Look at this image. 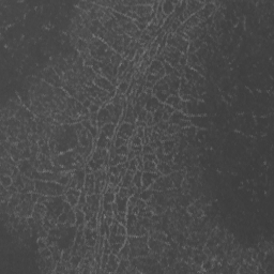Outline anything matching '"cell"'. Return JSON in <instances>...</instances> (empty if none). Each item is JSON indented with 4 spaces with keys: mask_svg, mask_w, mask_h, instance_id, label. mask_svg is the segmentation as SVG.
Instances as JSON below:
<instances>
[{
    "mask_svg": "<svg viewBox=\"0 0 274 274\" xmlns=\"http://www.w3.org/2000/svg\"><path fill=\"white\" fill-rule=\"evenodd\" d=\"M141 176L143 175H141L140 170L135 171L134 176H133V184L138 188H141V186H143V183H141Z\"/></svg>",
    "mask_w": 274,
    "mask_h": 274,
    "instance_id": "8992f818",
    "label": "cell"
},
{
    "mask_svg": "<svg viewBox=\"0 0 274 274\" xmlns=\"http://www.w3.org/2000/svg\"><path fill=\"white\" fill-rule=\"evenodd\" d=\"M103 201H104V203H113L115 201V193L106 192L104 197H103Z\"/></svg>",
    "mask_w": 274,
    "mask_h": 274,
    "instance_id": "30bf717a",
    "label": "cell"
},
{
    "mask_svg": "<svg viewBox=\"0 0 274 274\" xmlns=\"http://www.w3.org/2000/svg\"><path fill=\"white\" fill-rule=\"evenodd\" d=\"M158 178L157 173H154V172H148L146 171V173H143L141 176V183H143V187H148V186L152 185L153 182L155 181V179Z\"/></svg>",
    "mask_w": 274,
    "mask_h": 274,
    "instance_id": "277c9868",
    "label": "cell"
},
{
    "mask_svg": "<svg viewBox=\"0 0 274 274\" xmlns=\"http://www.w3.org/2000/svg\"><path fill=\"white\" fill-rule=\"evenodd\" d=\"M153 192H154L153 190H147V191H145V192L141 193V194L139 195V197H140V199H143V200L148 201L152 196H153Z\"/></svg>",
    "mask_w": 274,
    "mask_h": 274,
    "instance_id": "7c38bea8",
    "label": "cell"
},
{
    "mask_svg": "<svg viewBox=\"0 0 274 274\" xmlns=\"http://www.w3.org/2000/svg\"><path fill=\"white\" fill-rule=\"evenodd\" d=\"M98 110H100V106H98V105L93 104V103L90 105V107H89V113H98Z\"/></svg>",
    "mask_w": 274,
    "mask_h": 274,
    "instance_id": "ac0fdd59",
    "label": "cell"
},
{
    "mask_svg": "<svg viewBox=\"0 0 274 274\" xmlns=\"http://www.w3.org/2000/svg\"><path fill=\"white\" fill-rule=\"evenodd\" d=\"M137 136L139 137V138H143V136H145V128H140V126H138L137 128Z\"/></svg>",
    "mask_w": 274,
    "mask_h": 274,
    "instance_id": "d6986e66",
    "label": "cell"
},
{
    "mask_svg": "<svg viewBox=\"0 0 274 274\" xmlns=\"http://www.w3.org/2000/svg\"><path fill=\"white\" fill-rule=\"evenodd\" d=\"M126 233V229L125 227L123 226V224H118V228H117V235H125Z\"/></svg>",
    "mask_w": 274,
    "mask_h": 274,
    "instance_id": "2e32d148",
    "label": "cell"
},
{
    "mask_svg": "<svg viewBox=\"0 0 274 274\" xmlns=\"http://www.w3.org/2000/svg\"><path fill=\"white\" fill-rule=\"evenodd\" d=\"M1 183H2V186L3 187H6L8 188L9 186H11L13 184V180H12V177L11 176H2L1 178Z\"/></svg>",
    "mask_w": 274,
    "mask_h": 274,
    "instance_id": "9c48e42d",
    "label": "cell"
},
{
    "mask_svg": "<svg viewBox=\"0 0 274 274\" xmlns=\"http://www.w3.org/2000/svg\"><path fill=\"white\" fill-rule=\"evenodd\" d=\"M94 83H95V85L98 88H101V89L105 90L107 92H111L115 90V86L108 79H106L105 77H102L101 75H96L95 79H94Z\"/></svg>",
    "mask_w": 274,
    "mask_h": 274,
    "instance_id": "6da1fadb",
    "label": "cell"
},
{
    "mask_svg": "<svg viewBox=\"0 0 274 274\" xmlns=\"http://www.w3.org/2000/svg\"><path fill=\"white\" fill-rule=\"evenodd\" d=\"M116 152H117L118 155H124L128 153V146H122L120 148H116Z\"/></svg>",
    "mask_w": 274,
    "mask_h": 274,
    "instance_id": "4fadbf2b",
    "label": "cell"
},
{
    "mask_svg": "<svg viewBox=\"0 0 274 274\" xmlns=\"http://www.w3.org/2000/svg\"><path fill=\"white\" fill-rule=\"evenodd\" d=\"M128 90V83H126V81H122V83L119 85V87H118V89H117V94L126 93Z\"/></svg>",
    "mask_w": 274,
    "mask_h": 274,
    "instance_id": "8fae6325",
    "label": "cell"
},
{
    "mask_svg": "<svg viewBox=\"0 0 274 274\" xmlns=\"http://www.w3.org/2000/svg\"><path fill=\"white\" fill-rule=\"evenodd\" d=\"M88 222H89V223H88V224H87V227H88V228H90V229H91V230H94V229L98 228V220H95V217H94V216H93V217H92L90 220H88Z\"/></svg>",
    "mask_w": 274,
    "mask_h": 274,
    "instance_id": "9a60e30c",
    "label": "cell"
},
{
    "mask_svg": "<svg viewBox=\"0 0 274 274\" xmlns=\"http://www.w3.org/2000/svg\"><path fill=\"white\" fill-rule=\"evenodd\" d=\"M80 194L81 193L79 192L78 190H76V188H68V191L65 192L66 201H68L72 207H75V206L78 203V199H79Z\"/></svg>",
    "mask_w": 274,
    "mask_h": 274,
    "instance_id": "3957f363",
    "label": "cell"
},
{
    "mask_svg": "<svg viewBox=\"0 0 274 274\" xmlns=\"http://www.w3.org/2000/svg\"><path fill=\"white\" fill-rule=\"evenodd\" d=\"M162 6H163L162 10H163V13H164V14H166V15L171 14V12L173 11V6L171 2H168V1L162 2Z\"/></svg>",
    "mask_w": 274,
    "mask_h": 274,
    "instance_id": "52a82bcc",
    "label": "cell"
},
{
    "mask_svg": "<svg viewBox=\"0 0 274 274\" xmlns=\"http://www.w3.org/2000/svg\"><path fill=\"white\" fill-rule=\"evenodd\" d=\"M126 143H128V140H125V139L121 138V137H117L115 140V147L116 148H120L122 147V146H126Z\"/></svg>",
    "mask_w": 274,
    "mask_h": 274,
    "instance_id": "5bb4252c",
    "label": "cell"
},
{
    "mask_svg": "<svg viewBox=\"0 0 274 274\" xmlns=\"http://www.w3.org/2000/svg\"><path fill=\"white\" fill-rule=\"evenodd\" d=\"M153 152H154V150L152 149V148L150 147L149 145L143 146V154H151V153H153Z\"/></svg>",
    "mask_w": 274,
    "mask_h": 274,
    "instance_id": "e0dca14e",
    "label": "cell"
},
{
    "mask_svg": "<svg viewBox=\"0 0 274 274\" xmlns=\"http://www.w3.org/2000/svg\"><path fill=\"white\" fill-rule=\"evenodd\" d=\"M143 168L148 172H154L156 171V165L154 162H143Z\"/></svg>",
    "mask_w": 274,
    "mask_h": 274,
    "instance_id": "ba28073f",
    "label": "cell"
},
{
    "mask_svg": "<svg viewBox=\"0 0 274 274\" xmlns=\"http://www.w3.org/2000/svg\"><path fill=\"white\" fill-rule=\"evenodd\" d=\"M202 265H203V269L205 270H209V269H211L212 268V262L211 261H209V260H205L202 262Z\"/></svg>",
    "mask_w": 274,
    "mask_h": 274,
    "instance_id": "ffe728a7",
    "label": "cell"
},
{
    "mask_svg": "<svg viewBox=\"0 0 274 274\" xmlns=\"http://www.w3.org/2000/svg\"><path fill=\"white\" fill-rule=\"evenodd\" d=\"M102 133H104L108 138H111L113 135V132H115V124L113 123H106L104 126L102 128Z\"/></svg>",
    "mask_w": 274,
    "mask_h": 274,
    "instance_id": "5b68a950",
    "label": "cell"
},
{
    "mask_svg": "<svg viewBox=\"0 0 274 274\" xmlns=\"http://www.w3.org/2000/svg\"><path fill=\"white\" fill-rule=\"evenodd\" d=\"M134 134V125L130 123H123L120 125L119 128V132H118V137H121V138L128 140L132 135Z\"/></svg>",
    "mask_w": 274,
    "mask_h": 274,
    "instance_id": "7a4b0ae2",
    "label": "cell"
}]
</instances>
